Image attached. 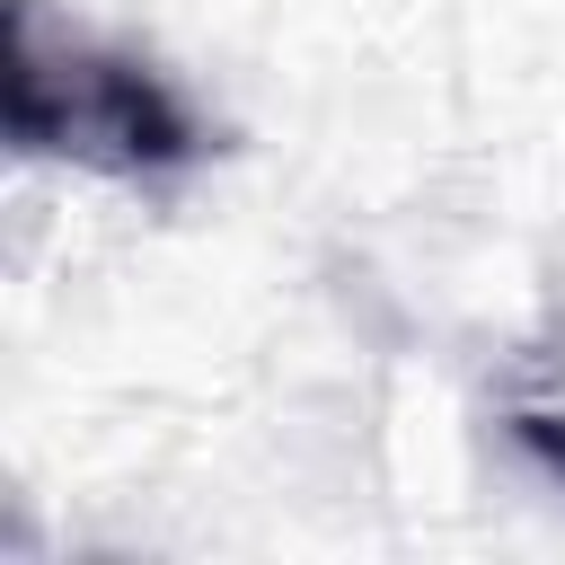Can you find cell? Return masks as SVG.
<instances>
[{"mask_svg":"<svg viewBox=\"0 0 565 565\" xmlns=\"http://www.w3.org/2000/svg\"><path fill=\"white\" fill-rule=\"evenodd\" d=\"M0 124L26 159H71L124 185L177 177L212 150V124L150 53L71 26L44 0H9L0 18Z\"/></svg>","mask_w":565,"mask_h":565,"instance_id":"6da1fadb","label":"cell"},{"mask_svg":"<svg viewBox=\"0 0 565 565\" xmlns=\"http://www.w3.org/2000/svg\"><path fill=\"white\" fill-rule=\"evenodd\" d=\"M503 433H512V441H521V450L565 486V406H512V415H503Z\"/></svg>","mask_w":565,"mask_h":565,"instance_id":"7a4b0ae2","label":"cell"}]
</instances>
